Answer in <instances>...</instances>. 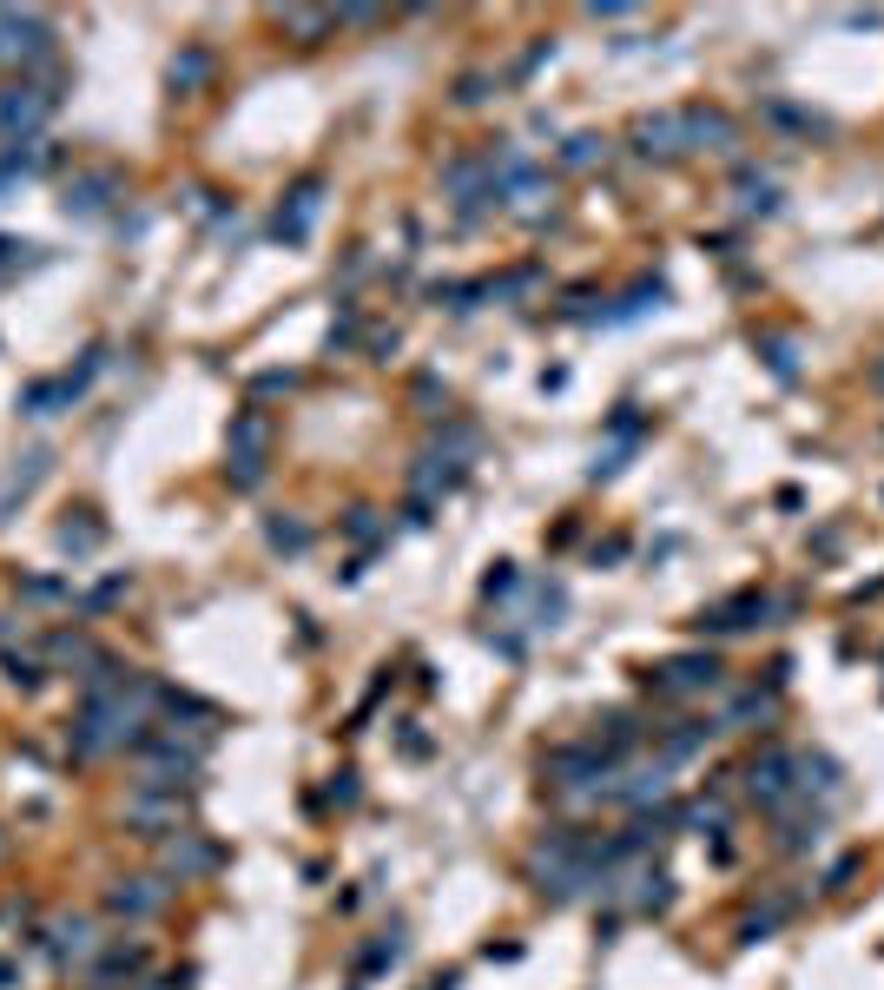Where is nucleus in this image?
<instances>
[{"label":"nucleus","mask_w":884,"mask_h":990,"mask_svg":"<svg viewBox=\"0 0 884 990\" xmlns=\"http://www.w3.org/2000/svg\"><path fill=\"white\" fill-rule=\"evenodd\" d=\"M264 449H271V416L264 410H238L231 436H225V476H231V489H258L264 482Z\"/></svg>","instance_id":"nucleus-1"},{"label":"nucleus","mask_w":884,"mask_h":990,"mask_svg":"<svg viewBox=\"0 0 884 990\" xmlns=\"http://www.w3.org/2000/svg\"><path fill=\"white\" fill-rule=\"evenodd\" d=\"M786 601L779 595H766V588H740V595H727V601H713V608H700V634H713V641H727V634H753V628H766L773 614H779Z\"/></svg>","instance_id":"nucleus-2"},{"label":"nucleus","mask_w":884,"mask_h":990,"mask_svg":"<svg viewBox=\"0 0 884 990\" xmlns=\"http://www.w3.org/2000/svg\"><path fill=\"white\" fill-rule=\"evenodd\" d=\"M793 760H799V753L766 747V753L746 766V793H753V806H766V813H793V806H799V773H793Z\"/></svg>","instance_id":"nucleus-3"},{"label":"nucleus","mask_w":884,"mask_h":990,"mask_svg":"<svg viewBox=\"0 0 884 990\" xmlns=\"http://www.w3.org/2000/svg\"><path fill=\"white\" fill-rule=\"evenodd\" d=\"M46 119H53V93H46V86H33V79L0 86V139H7V145H13V139H33Z\"/></svg>","instance_id":"nucleus-4"},{"label":"nucleus","mask_w":884,"mask_h":990,"mask_svg":"<svg viewBox=\"0 0 884 990\" xmlns=\"http://www.w3.org/2000/svg\"><path fill=\"white\" fill-rule=\"evenodd\" d=\"M720 681H727L720 654H674L667 667H654V674H647V687H654V694H713Z\"/></svg>","instance_id":"nucleus-5"},{"label":"nucleus","mask_w":884,"mask_h":990,"mask_svg":"<svg viewBox=\"0 0 884 990\" xmlns=\"http://www.w3.org/2000/svg\"><path fill=\"white\" fill-rule=\"evenodd\" d=\"M687 119V152H720V159H740V119L720 112V106H680Z\"/></svg>","instance_id":"nucleus-6"},{"label":"nucleus","mask_w":884,"mask_h":990,"mask_svg":"<svg viewBox=\"0 0 884 990\" xmlns=\"http://www.w3.org/2000/svg\"><path fill=\"white\" fill-rule=\"evenodd\" d=\"M627 139L641 159H687V119L680 112H641L627 126Z\"/></svg>","instance_id":"nucleus-7"},{"label":"nucleus","mask_w":884,"mask_h":990,"mask_svg":"<svg viewBox=\"0 0 884 990\" xmlns=\"http://www.w3.org/2000/svg\"><path fill=\"white\" fill-rule=\"evenodd\" d=\"M53 53V33L40 13H20V7H0V59H46Z\"/></svg>","instance_id":"nucleus-8"},{"label":"nucleus","mask_w":884,"mask_h":990,"mask_svg":"<svg viewBox=\"0 0 884 990\" xmlns=\"http://www.w3.org/2000/svg\"><path fill=\"white\" fill-rule=\"evenodd\" d=\"M317 211H324V178H297V185L284 192V205H277V238H284V244H304L310 225H317Z\"/></svg>","instance_id":"nucleus-9"},{"label":"nucleus","mask_w":884,"mask_h":990,"mask_svg":"<svg viewBox=\"0 0 884 990\" xmlns=\"http://www.w3.org/2000/svg\"><path fill=\"white\" fill-rule=\"evenodd\" d=\"M92 363H99V350H86V363H79L73 377L33 383V390L20 396V410H26V416H53V410H73V403H79V390H86V377H92Z\"/></svg>","instance_id":"nucleus-10"},{"label":"nucleus","mask_w":884,"mask_h":990,"mask_svg":"<svg viewBox=\"0 0 884 990\" xmlns=\"http://www.w3.org/2000/svg\"><path fill=\"white\" fill-rule=\"evenodd\" d=\"M713 733H720V720H674V727H661V733H654L661 766H680V760L707 753V740H713Z\"/></svg>","instance_id":"nucleus-11"},{"label":"nucleus","mask_w":884,"mask_h":990,"mask_svg":"<svg viewBox=\"0 0 884 990\" xmlns=\"http://www.w3.org/2000/svg\"><path fill=\"white\" fill-rule=\"evenodd\" d=\"M112 198H119V178H112V172H73V178H66V211H73V218H99Z\"/></svg>","instance_id":"nucleus-12"},{"label":"nucleus","mask_w":884,"mask_h":990,"mask_svg":"<svg viewBox=\"0 0 884 990\" xmlns=\"http://www.w3.org/2000/svg\"><path fill=\"white\" fill-rule=\"evenodd\" d=\"M165 905V879H119L112 892H106V912L112 918H152Z\"/></svg>","instance_id":"nucleus-13"},{"label":"nucleus","mask_w":884,"mask_h":990,"mask_svg":"<svg viewBox=\"0 0 884 990\" xmlns=\"http://www.w3.org/2000/svg\"><path fill=\"white\" fill-rule=\"evenodd\" d=\"M456 482H462V463H449V456H436V449L416 456V469H410V489H416L423 509H436V496H449Z\"/></svg>","instance_id":"nucleus-14"},{"label":"nucleus","mask_w":884,"mask_h":990,"mask_svg":"<svg viewBox=\"0 0 884 990\" xmlns=\"http://www.w3.org/2000/svg\"><path fill=\"white\" fill-rule=\"evenodd\" d=\"M159 866H165L172 879H198V872H211V866H218V852H211L198 833H178V839H165V846H159Z\"/></svg>","instance_id":"nucleus-15"},{"label":"nucleus","mask_w":884,"mask_h":990,"mask_svg":"<svg viewBox=\"0 0 884 990\" xmlns=\"http://www.w3.org/2000/svg\"><path fill=\"white\" fill-rule=\"evenodd\" d=\"M779 714V681H766V687H746L727 714H720V733H733V727H753V720H773Z\"/></svg>","instance_id":"nucleus-16"},{"label":"nucleus","mask_w":884,"mask_h":990,"mask_svg":"<svg viewBox=\"0 0 884 990\" xmlns=\"http://www.w3.org/2000/svg\"><path fill=\"white\" fill-rule=\"evenodd\" d=\"M46 945H53V958H66V965L99 951V938H92V925H86V918H53V925H46Z\"/></svg>","instance_id":"nucleus-17"},{"label":"nucleus","mask_w":884,"mask_h":990,"mask_svg":"<svg viewBox=\"0 0 884 990\" xmlns=\"http://www.w3.org/2000/svg\"><path fill=\"white\" fill-rule=\"evenodd\" d=\"M608 799H627V806H654V799H667V766L654 760V766H641L634 780H614V786H608Z\"/></svg>","instance_id":"nucleus-18"},{"label":"nucleus","mask_w":884,"mask_h":990,"mask_svg":"<svg viewBox=\"0 0 884 990\" xmlns=\"http://www.w3.org/2000/svg\"><path fill=\"white\" fill-rule=\"evenodd\" d=\"M277 26L291 33V40H304V46H317L330 26H337V13H324V7H277Z\"/></svg>","instance_id":"nucleus-19"},{"label":"nucleus","mask_w":884,"mask_h":990,"mask_svg":"<svg viewBox=\"0 0 884 990\" xmlns=\"http://www.w3.org/2000/svg\"><path fill=\"white\" fill-rule=\"evenodd\" d=\"M733 205H740V218H773V211H779V185H773V178H760V172L746 165V172H740V198H733Z\"/></svg>","instance_id":"nucleus-20"},{"label":"nucleus","mask_w":884,"mask_h":990,"mask_svg":"<svg viewBox=\"0 0 884 990\" xmlns=\"http://www.w3.org/2000/svg\"><path fill=\"white\" fill-rule=\"evenodd\" d=\"M661 304H667V284H661V278H641L601 324H634V317H647V311H661Z\"/></svg>","instance_id":"nucleus-21"},{"label":"nucleus","mask_w":884,"mask_h":990,"mask_svg":"<svg viewBox=\"0 0 884 990\" xmlns=\"http://www.w3.org/2000/svg\"><path fill=\"white\" fill-rule=\"evenodd\" d=\"M760 357H766V370H773L779 383H799V337H786V330H760Z\"/></svg>","instance_id":"nucleus-22"},{"label":"nucleus","mask_w":884,"mask_h":990,"mask_svg":"<svg viewBox=\"0 0 884 990\" xmlns=\"http://www.w3.org/2000/svg\"><path fill=\"white\" fill-rule=\"evenodd\" d=\"M793 773H799V793H839V786H845L839 760H826V753H799Z\"/></svg>","instance_id":"nucleus-23"},{"label":"nucleus","mask_w":884,"mask_h":990,"mask_svg":"<svg viewBox=\"0 0 884 990\" xmlns=\"http://www.w3.org/2000/svg\"><path fill=\"white\" fill-rule=\"evenodd\" d=\"M205 79H211V53H205V46H185V53L172 59V86L192 93V86H205Z\"/></svg>","instance_id":"nucleus-24"},{"label":"nucleus","mask_w":884,"mask_h":990,"mask_svg":"<svg viewBox=\"0 0 884 990\" xmlns=\"http://www.w3.org/2000/svg\"><path fill=\"white\" fill-rule=\"evenodd\" d=\"M601 159H608V139H601V132H575V139L561 145V165H568V172H588V165H601Z\"/></svg>","instance_id":"nucleus-25"},{"label":"nucleus","mask_w":884,"mask_h":990,"mask_svg":"<svg viewBox=\"0 0 884 990\" xmlns=\"http://www.w3.org/2000/svg\"><path fill=\"white\" fill-rule=\"evenodd\" d=\"M786 912H793V899H773L766 912H746V918H740V938H746V945H760V938H773V932L786 925Z\"/></svg>","instance_id":"nucleus-26"},{"label":"nucleus","mask_w":884,"mask_h":990,"mask_svg":"<svg viewBox=\"0 0 884 990\" xmlns=\"http://www.w3.org/2000/svg\"><path fill=\"white\" fill-rule=\"evenodd\" d=\"M264 535H271V548H284V555H304V548H310V529H304L297 515H271Z\"/></svg>","instance_id":"nucleus-27"},{"label":"nucleus","mask_w":884,"mask_h":990,"mask_svg":"<svg viewBox=\"0 0 884 990\" xmlns=\"http://www.w3.org/2000/svg\"><path fill=\"white\" fill-rule=\"evenodd\" d=\"M819 839H826V819L812 813V819H793V826L779 833V852H793V859H799V852H819Z\"/></svg>","instance_id":"nucleus-28"},{"label":"nucleus","mask_w":884,"mask_h":990,"mask_svg":"<svg viewBox=\"0 0 884 990\" xmlns=\"http://www.w3.org/2000/svg\"><path fill=\"white\" fill-rule=\"evenodd\" d=\"M396 958H403V932H383V938H376L357 965H363V971H383V965H396Z\"/></svg>","instance_id":"nucleus-29"},{"label":"nucleus","mask_w":884,"mask_h":990,"mask_svg":"<svg viewBox=\"0 0 884 990\" xmlns=\"http://www.w3.org/2000/svg\"><path fill=\"white\" fill-rule=\"evenodd\" d=\"M350 344H357V304H343V317L330 324V337H324V350H330V357H343Z\"/></svg>","instance_id":"nucleus-30"},{"label":"nucleus","mask_w":884,"mask_h":990,"mask_svg":"<svg viewBox=\"0 0 884 990\" xmlns=\"http://www.w3.org/2000/svg\"><path fill=\"white\" fill-rule=\"evenodd\" d=\"M766 119H773V126H793V132H812V126H819L812 112H799V106H786V99H766Z\"/></svg>","instance_id":"nucleus-31"},{"label":"nucleus","mask_w":884,"mask_h":990,"mask_svg":"<svg viewBox=\"0 0 884 990\" xmlns=\"http://www.w3.org/2000/svg\"><path fill=\"white\" fill-rule=\"evenodd\" d=\"M251 390H258V396H291V390H297V370H258Z\"/></svg>","instance_id":"nucleus-32"},{"label":"nucleus","mask_w":884,"mask_h":990,"mask_svg":"<svg viewBox=\"0 0 884 990\" xmlns=\"http://www.w3.org/2000/svg\"><path fill=\"white\" fill-rule=\"evenodd\" d=\"M608 436H614V443H641V410H634V403H621V410L608 416Z\"/></svg>","instance_id":"nucleus-33"},{"label":"nucleus","mask_w":884,"mask_h":990,"mask_svg":"<svg viewBox=\"0 0 884 990\" xmlns=\"http://www.w3.org/2000/svg\"><path fill=\"white\" fill-rule=\"evenodd\" d=\"M343 535H350V542H376V535H383L376 509H350V515H343Z\"/></svg>","instance_id":"nucleus-34"},{"label":"nucleus","mask_w":884,"mask_h":990,"mask_svg":"<svg viewBox=\"0 0 884 990\" xmlns=\"http://www.w3.org/2000/svg\"><path fill=\"white\" fill-rule=\"evenodd\" d=\"M59 548H73V555L99 548V522H66V529H59Z\"/></svg>","instance_id":"nucleus-35"},{"label":"nucleus","mask_w":884,"mask_h":990,"mask_svg":"<svg viewBox=\"0 0 884 990\" xmlns=\"http://www.w3.org/2000/svg\"><path fill=\"white\" fill-rule=\"evenodd\" d=\"M7 681H13L20 694H33V687H40L46 674H40V661H20V654H13V661H7Z\"/></svg>","instance_id":"nucleus-36"},{"label":"nucleus","mask_w":884,"mask_h":990,"mask_svg":"<svg viewBox=\"0 0 884 990\" xmlns=\"http://www.w3.org/2000/svg\"><path fill=\"white\" fill-rule=\"evenodd\" d=\"M456 99H462V106H482V99H489V73H462V79H456Z\"/></svg>","instance_id":"nucleus-37"},{"label":"nucleus","mask_w":884,"mask_h":990,"mask_svg":"<svg viewBox=\"0 0 884 990\" xmlns=\"http://www.w3.org/2000/svg\"><path fill=\"white\" fill-rule=\"evenodd\" d=\"M482 595H489V601H495V595H515V568L495 562V575H482Z\"/></svg>","instance_id":"nucleus-38"},{"label":"nucleus","mask_w":884,"mask_h":990,"mask_svg":"<svg viewBox=\"0 0 884 990\" xmlns=\"http://www.w3.org/2000/svg\"><path fill=\"white\" fill-rule=\"evenodd\" d=\"M416 403H423V410H436V403H449V390H443V377H416Z\"/></svg>","instance_id":"nucleus-39"},{"label":"nucleus","mask_w":884,"mask_h":990,"mask_svg":"<svg viewBox=\"0 0 884 990\" xmlns=\"http://www.w3.org/2000/svg\"><path fill=\"white\" fill-rule=\"evenodd\" d=\"M119 595H125V575H112V581H99V588L86 595V608H112Z\"/></svg>","instance_id":"nucleus-40"},{"label":"nucleus","mask_w":884,"mask_h":990,"mask_svg":"<svg viewBox=\"0 0 884 990\" xmlns=\"http://www.w3.org/2000/svg\"><path fill=\"white\" fill-rule=\"evenodd\" d=\"M548 53H555V40H535V46H528V53H522V66H515V79H528V73H535V66H542V59H548Z\"/></svg>","instance_id":"nucleus-41"},{"label":"nucleus","mask_w":884,"mask_h":990,"mask_svg":"<svg viewBox=\"0 0 884 990\" xmlns=\"http://www.w3.org/2000/svg\"><path fill=\"white\" fill-rule=\"evenodd\" d=\"M26 595H33V601H59V595H66V581H53V575H40V581H26Z\"/></svg>","instance_id":"nucleus-42"},{"label":"nucleus","mask_w":884,"mask_h":990,"mask_svg":"<svg viewBox=\"0 0 884 990\" xmlns=\"http://www.w3.org/2000/svg\"><path fill=\"white\" fill-rule=\"evenodd\" d=\"M370 357L390 363V357H396V330H376V337H370Z\"/></svg>","instance_id":"nucleus-43"},{"label":"nucleus","mask_w":884,"mask_h":990,"mask_svg":"<svg viewBox=\"0 0 884 990\" xmlns=\"http://www.w3.org/2000/svg\"><path fill=\"white\" fill-rule=\"evenodd\" d=\"M330 799L350 806V799H357V773H337V780H330Z\"/></svg>","instance_id":"nucleus-44"},{"label":"nucleus","mask_w":884,"mask_h":990,"mask_svg":"<svg viewBox=\"0 0 884 990\" xmlns=\"http://www.w3.org/2000/svg\"><path fill=\"white\" fill-rule=\"evenodd\" d=\"M13 978H20V971H13V965H0V990L13 984Z\"/></svg>","instance_id":"nucleus-45"},{"label":"nucleus","mask_w":884,"mask_h":990,"mask_svg":"<svg viewBox=\"0 0 884 990\" xmlns=\"http://www.w3.org/2000/svg\"><path fill=\"white\" fill-rule=\"evenodd\" d=\"M872 383H878V390H884V357H878V370H872Z\"/></svg>","instance_id":"nucleus-46"},{"label":"nucleus","mask_w":884,"mask_h":990,"mask_svg":"<svg viewBox=\"0 0 884 990\" xmlns=\"http://www.w3.org/2000/svg\"><path fill=\"white\" fill-rule=\"evenodd\" d=\"M145 990H165V984H145Z\"/></svg>","instance_id":"nucleus-47"}]
</instances>
